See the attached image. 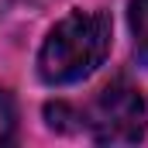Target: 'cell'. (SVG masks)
Instances as JSON below:
<instances>
[{
	"label": "cell",
	"mask_w": 148,
	"mask_h": 148,
	"mask_svg": "<svg viewBox=\"0 0 148 148\" xmlns=\"http://www.w3.org/2000/svg\"><path fill=\"white\" fill-rule=\"evenodd\" d=\"M110 35L114 24L100 10H76L62 17L41 45L38 55L41 79L52 86H69L97 73L110 52Z\"/></svg>",
	"instance_id": "cell-1"
},
{
	"label": "cell",
	"mask_w": 148,
	"mask_h": 148,
	"mask_svg": "<svg viewBox=\"0 0 148 148\" xmlns=\"http://www.w3.org/2000/svg\"><path fill=\"white\" fill-rule=\"evenodd\" d=\"M83 121L100 145H134L145 138V103L138 90L127 86L124 79L110 83L93 100V107Z\"/></svg>",
	"instance_id": "cell-2"
},
{
	"label": "cell",
	"mask_w": 148,
	"mask_h": 148,
	"mask_svg": "<svg viewBox=\"0 0 148 148\" xmlns=\"http://www.w3.org/2000/svg\"><path fill=\"white\" fill-rule=\"evenodd\" d=\"M131 35L138 59L148 66V0H131Z\"/></svg>",
	"instance_id": "cell-3"
},
{
	"label": "cell",
	"mask_w": 148,
	"mask_h": 148,
	"mask_svg": "<svg viewBox=\"0 0 148 148\" xmlns=\"http://www.w3.org/2000/svg\"><path fill=\"white\" fill-rule=\"evenodd\" d=\"M45 117H48V127H55V131H73L69 121H76L79 114H76L73 107H66V103H48V107H45Z\"/></svg>",
	"instance_id": "cell-4"
},
{
	"label": "cell",
	"mask_w": 148,
	"mask_h": 148,
	"mask_svg": "<svg viewBox=\"0 0 148 148\" xmlns=\"http://www.w3.org/2000/svg\"><path fill=\"white\" fill-rule=\"evenodd\" d=\"M14 121H17V114H14V100L0 90V145H7V141L14 138Z\"/></svg>",
	"instance_id": "cell-5"
},
{
	"label": "cell",
	"mask_w": 148,
	"mask_h": 148,
	"mask_svg": "<svg viewBox=\"0 0 148 148\" xmlns=\"http://www.w3.org/2000/svg\"><path fill=\"white\" fill-rule=\"evenodd\" d=\"M10 3H14V0H0V14H3V10H7Z\"/></svg>",
	"instance_id": "cell-6"
}]
</instances>
